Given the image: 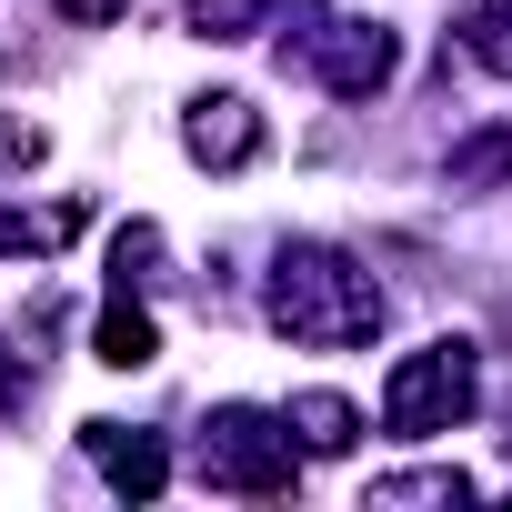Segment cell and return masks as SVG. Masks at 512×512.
<instances>
[{
	"mask_svg": "<svg viewBox=\"0 0 512 512\" xmlns=\"http://www.w3.org/2000/svg\"><path fill=\"white\" fill-rule=\"evenodd\" d=\"M462 31H472V51H482V61L512 81V0H482V11H472Z\"/></svg>",
	"mask_w": 512,
	"mask_h": 512,
	"instance_id": "cell-14",
	"label": "cell"
},
{
	"mask_svg": "<svg viewBox=\"0 0 512 512\" xmlns=\"http://www.w3.org/2000/svg\"><path fill=\"white\" fill-rule=\"evenodd\" d=\"M81 442H91V462H101V482H111L121 502H161V492H171V452H161V432L81 422Z\"/></svg>",
	"mask_w": 512,
	"mask_h": 512,
	"instance_id": "cell-6",
	"label": "cell"
},
{
	"mask_svg": "<svg viewBox=\"0 0 512 512\" xmlns=\"http://www.w3.org/2000/svg\"><path fill=\"white\" fill-rule=\"evenodd\" d=\"M472 402H482V352H472L462 332H442V342H422V352L392 362V382H382V432L422 442V432L472 422Z\"/></svg>",
	"mask_w": 512,
	"mask_h": 512,
	"instance_id": "cell-4",
	"label": "cell"
},
{
	"mask_svg": "<svg viewBox=\"0 0 512 512\" xmlns=\"http://www.w3.org/2000/svg\"><path fill=\"white\" fill-rule=\"evenodd\" d=\"M191 41H251V31H272V0H191Z\"/></svg>",
	"mask_w": 512,
	"mask_h": 512,
	"instance_id": "cell-13",
	"label": "cell"
},
{
	"mask_svg": "<svg viewBox=\"0 0 512 512\" xmlns=\"http://www.w3.org/2000/svg\"><path fill=\"white\" fill-rule=\"evenodd\" d=\"M262 111H251L241 91H201L191 111H181V151L201 161V171H251V161H262Z\"/></svg>",
	"mask_w": 512,
	"mask_h": 512,
	"instance_id": "cell-5",
	"label": "cell"
},
{
	"mask_svg": "<svg viewBox=\"0 0 512 512\" xmlns=\"http://www.w3.org/2000/svg\"><path fill=\"white\" fill-rule=\"evenodd\" d=\"M282 61H302L332 101H372L402 71V31L382 11H362V0H302V31L282 41Z\"/></svg>",
	"mask_w": 512,
	"mask_h": 512,
	"instance_id": "cell-2",
	"label": "cell"
},
{
	"mask_svg": "<svg viewBox=\"0 0 512 512\" xmlns=\"http://www.w3.org/2000/svg\"><path fill=\"white\" fill-rule=\"evenodd\" d=\"M201 482L231 492V502H282L302 482V442L282 412H251V402H221L201 422Z\"/></svg>",
	"mask_w": 512,
	"mask_h": 512,
	"instance_id": "cell-3",
	"label": "cell"
},
{
	"mask_svg": "<svg viewBox=\"0 0 512 512\" xmlns=\"http://www.w3.org/2000/svg\"><path fill=\"white\" fill-rule=\"evenodd\" d=\"M81 231H91V201H81V191H71V201H21V211H0V262H21V251L51 262V251L81 241Z\"/></svg>",
	"mask_w": 512,
	"mask_h": 512,
	"instance_id": "cell-7",
	"label": "cell"
},
{
	"mask_svg": "<svg viewBox=\"0 0 512 512\" xmlns=\"http://www.w3.org/2000/svg\"><path fill=\"white\" fill-rule=\"evenodd\" d=\"M131 0H61V21H81V31H101V21H121Z\"/></svg>",
	"mask_w": 512,
	"mask_h": 512,
	"instance_id": "cell-16",
	"label": "cell"
},
{
	"mask_svg": "<svg viewBox=\"0 0 512 512\" xmlns=\"http://www.w3.org/2000/svg\"><path fill=\"white\" fill-rule=\"evenodd\" d=\"M161 282V221H121L111 231V292H151Z\"/></svg>",
	"mask_w": 512,
	"mask_h": 512,
	"instance_id": "cell-11",
	"label": "cell"
},
{
	"mask_svg": "<svg viewBox=\"0 0 512 512\" xmlns=\"http://www.w3.org/2000/svg\"><path fill=\"white\" fill-rule=\"evenodd\" d=\"M31 161H51V131H41V121H0V181L31 171Z\"/></svg>",
	"mask_w": 512,
	"mask_h": 512,
	"instance_id": "cell-15",
	"label": "cell"
},
{
	"mask_svg": "<svg viewBox=\"0 0 512 512\" xmlns=\"http://www.w3.org/2000/svg\"><path fill=\"white\" fill-rule=\"evenodd\" d=\"M262 312H272V332L302 342V352H352V342L382 332V282L352 262V251H332V241H282Z\"/></svg>",
	"mask_w": 512,
	"mask_h": 512,
	"instance_id": "cell-1",
	"label": "cell"
},
{
	"mask_svg": "<svg viewBox=\"0 0 512 512\" xmlns=\"http://www.w3.org/2000/svg\"><path fill=\"white\" fill-rule=\"evenodd\" d=\"M492 181H512V121L452 141V191H492Z\"/></svg>",
	"mask_w": 512,
	"mask_h": 512,
	"instance_id": "cell-12",
	"label": "cell"
},
{
	"mask_svg": "<svg viewBox=\"0 0 512 512\" xmlns=\"http://www.w3.org/2000/svg\"><path fill=\"white\" fill-rule=\"evenodd\" d=\"M21 392H31V372H21V362H0V412H21Z\"/></svg>",
	"mask_w": 512,
	"mask_h": 512,
	"instance_id": "cell-17",
	"label": "cell"
},
{
	"mask_svg": "<svg viewBox=\"0 0 512 512\" xmlns=\"http://www.w3.org/2000/svg\"><path fill=\"white\" fill-rule=\"evenodd\" d=\"M91 352H101L111 372H141V362H161V332H151V312H141L131 292H111V312H101V332H91Z\"/></svg>",
	"mask_w": 512,
	"mask_h": 512,
	"instance_id": "cell-9",
	"label": "cell"
},
{
	"mask_svg": "<svg viewBox=\"0 0 512 512\" xmlns=\"http://www.w3.org/2000/svg\"><path fill=\"white\" fill-rule=\"evenodd\" d=\"M282 422H292V442H302L312 462H342V452L362 442V412H352L342 392H292V402H282Z\"/></svg>",
	"mask_w": 512,
	"mask_h": 512,
	"instance_id": "cell-8",
	"label": "cell"
},
{
	"mask_svg": "<svg viewBox=\"0 0 512 512\" xmlns=\"http://www.w3.org/2000/svg\"><path fill=\"white\" fill-rule=\"evenodd\" d=\"M402 502H442V512H452V502H472V472H462V462H442V472H382V482L362 492V512H402Z\"/></svg>",
	"mask_w": 512,
	"mask_h": 512,
	"instance_id": "cell-10",
	"label": "cell"
}]
</instances>
